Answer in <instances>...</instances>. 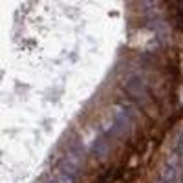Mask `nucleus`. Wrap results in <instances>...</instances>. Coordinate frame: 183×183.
Returning a JSON list of instances; mask_svg holds the SVG:
<instances>
[{"label":"nucleus","mask_w":183,"mask_h":183,"mask_svg":"<svg viewBox=\"0 0 183 183\" xmlns=\"http://www.w3.org/2000/svg\"><path fill=\"white\" fill-rule=\"evenodd\" d=\"M176 178H178V170H176V167H174V165H165V169H163V172H161V179H163V183H174Z\"/></svg>","instance_id":"f257e3e1"},{"label":"nucleus","mask_w":183,"mask_h":183,"mask_svg":"<svg viewBox=\"0 0 183 183\" xmlns=\"http://www.w3.org/2000/svg\"><path fill=\"white\" fill-rule=\"evenodd\" d=\"M126 88H128V92H130L132 95H141L143 92H145V88H143L141 81L137 79V77H134V79H132V82H130V84H128Z\"/></svg>","instance_id":"f03ea898"},{"label":"nucleus","mask_w":183,"mask_h":183,"mask_svg":"<svg viewBox=\"0 0 183 183\" xmlns=\"http://www.w3.org/2000/svg\"><path fill=\"white\" fill-rule=\"evenodd\" d=\"M57 178H59V183H73V179H75L73 176L66 174V172H62V170L59 172V176H57Z\"/></svg>","instance_id":"7ed1b4c3"}]
</instances>
